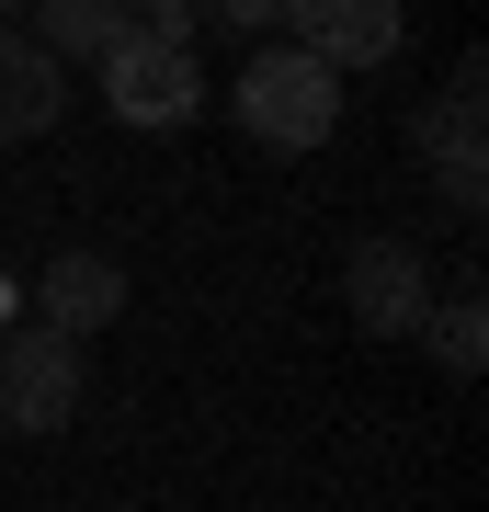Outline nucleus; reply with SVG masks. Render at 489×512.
Wrapping results in <instances>:
<instances>
[{
    "label": "nucleus",
    "instance_id": "obj_1",
    "mask_svg": "<svg viewBox=\"0 0 489 512\" xmlns=\"http://www.w3.org/2000/svg\"><path fill=\"white\" fill-rule=\"evenodd\" d=\"M228 114H239L251 148H285V160H296V148H330V126H342V80H330L308 46H262V57H239Z\"/></svg>",
    "mask_w": 489,
    "mask_h": 512
},
{
    "label": "nucleus",
    "instance_id": "obj_2",
    "mask_svg": "<svg viewBox=\"0 0 489 512\" xmlns=\"http://www.w3.org/2000/svg\"><path fill=\"white\" fill-rule=\"evenodd\" d=\"M80 387H91L80 342H57V330H35V319L0 342V421H12V433H35V444L69 433V421H80Z\"/></svg>",
    "mask_w": 489,
    "mask_h": 512
},
{
    "label": "nucleus",
    "instance_id": "obj_3",
    "mask_svg": "<svg viewBox=\"0 0 489 512\" xmlns=\"http://www.w3.org/2000/svg\"><path fill=\"white\" fill-rule=\"evenodd\" d=\"M342 308H353L364 342H421V319H433V262H421L410 239H353Z\"/></svg>",
    "mask_w": 489,
    "mask_h": 512
},
{
    "label": "nucleus",
    "instance_id": "obj_4",
    "mask_svg": "<svg viewBox=\"0 0 489 512\" xmlns=\"http://www.w3.org/2000/svg\"><path fill=\"white\" fill-rule=\"evenodd\" d=\"M103 103L126 114V126H194L205 114V69L182 46H148V35H126L103 57Z\"/></svg>",
    "mask_w": 489,
    "mask_h": 512
},
{
    "label": "nucleus",
    "instance_id": "obj_5",
    "mask_svg": "<svg viewBox=\"0 0 489 512\" xmlns=\"http://www.w3.org/2000/svg\"><path fill=\"white\" fill-rule=\"evenodd\" d=\"M478 57H467V69H455V92L433 103V114H410V160L421 171H433V183H444V205H478L489 194V137H478Z\"/></svg>",
    "mask_w": 489,
    "mask_h": 512
},
{
    "label": "nucleus",
    "instance_id": "obj_6",
    "mask_svg": "<svg viewBox=\"0 0 489 512\" xmlns=\"http://www.w3.org/2000/svg\"><path fill=\"white\" fill-rule=\"evenodd\" d=\"M126 319V262L114 251H57L35 274V330H57V342H91V330Z\"/></svg>",
    "mask_w": 489,
    "mask_h": 512
},
{
    "label": "nucleus",
    "instance_id": "obj_7",
    "mask_svg": "<svg viewBox=\"0 0 489 512\" xmlns=\"http://www.w3.org/2000/svg\"><path fill=\"white\" fill-rule=\"evenodd\" d=\"M399 35H410V23L387 12V0H296V12H285V46H308L330 80H342V69H376V57H399Z\"/></svg>",
    "mask_w": 489,
    "mask_h": 512
},
{
    "label": "nucleus",
    "instance_id": "obj_8",
    "mask_svg": "<svg viewBox=\"0 0 489 512\" xmlns=\"http://www.w3.org/2000/svg\"><path fill=\"white\" fill-rule=\"evenodd\" d=\"M126 35H137V12H126V0H46L23 46H35L46 69H69V57H91V69H103V57L126 46Z\"/></svg>",
    "mask_w": 489,
    "mask_h": 512
},
{
    "label": "nucleus",
    "instance_id": "obj_9",
    "mask_svg": "<svg viewBox=\"0 0 489 512\" xmlns=\"http://www.w3.org/2000/svg\"><path fill=\"white\" fill-rule=\"evenodd\" d=\"M57 92H69V69H46L23 35H0V148L46 137V126H57Z\"/></svg>",
    "mask_w": 489,
    "mask_h": 512
},
{
    "label": "nucleus",
    "instance_id": "obj_10",
    "mask_svg": "<svg viewBox=\"0 0 489 512\" xmlns=\"http://www.w3.org/2000/svg\"><path fill=\"white\" fill-rule=\"evenodd\" d=\"M421 342H433V365H444V376H478V365H489V308H478V296H433Z\"/></svg>",
    "mask_w": 489,
    "mask_h": 512
}]
</instances>
